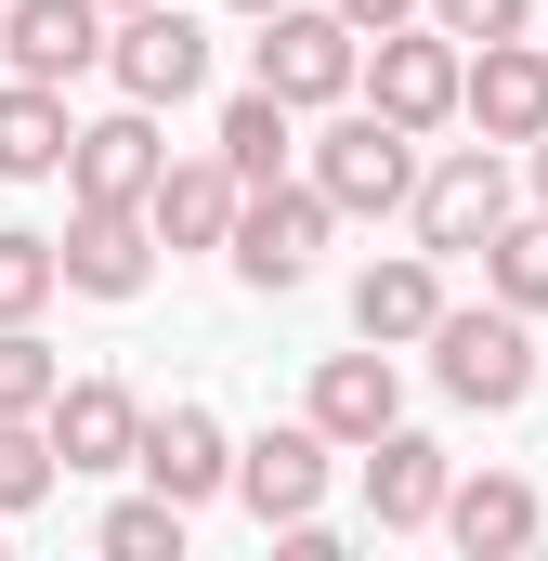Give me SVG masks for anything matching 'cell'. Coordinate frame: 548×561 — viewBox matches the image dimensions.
Returning a JSON list of instances; mask_svg holds the SVG:
<instances>
[{
	"label": "cell",
	"mask_w": 548,
	"mask_h": 561,
	"mask_svg": "<svg viewBox=\"0 0 548 561\" xmlns=\"http://www.w3.org/2000/svg\"><path fill=\"white\" fill-rule=\"evenodd\" d=\"M0 536H13V523H0Z\"/></svg>",
	"instance_id": "1f68e13d"
},
{
	"label": "cell",
	"mask_w": 548,
	"mask_h": 561,
	"mask_svg": "<svg viewBox=\"0 0 548 561\" xmlns=\"http://www.w3.org/2000/svg\"><path fill=\"white\" fill-rule=\"evenodd\" d=\"M105 13H132V0H105Z\"/></svg>",
	"instance_id": "4dcf8cb0"
},
{
	"label": "cell",
	"mask_w": 548,
	"mask_h": 561,
	"mask_svg": "<svg viewBox=\"0 0 548 561\" xmlns=\"http://www.w3.org/2000/svg\"><path fill=\"white\" fill-rule=\"evenodd\" d=\"M53 300H66V275H53V236L0 222V327H39Z\"/></svg>",
	"instance_id": "603a6c76"
},
{
	"label": "cell",
	"mask_w": 548,
	"mask_h": 561,
	"mask_svg": "<svg viewBox=\"0 0 548 561\" xmlns=\"http://www.w3.org/2000/svg\"><path fill=\"white\" fill-rule=\"evenodd\" d=\"M536 53H548V39H536Z\"/></svg>",
	"instance_id": "d6a6232c"
},
{
	"label": "cell",
	"mask_w": 548,
	"mask_h": 561,
	"mask_svg": "<svg viewBox=\"0 0 548 561\" xmlns=\"http://www.w3.org/2000/svg\"><path fill=\"white\" fill-rule=\"evenodd\" d=\"M431 313H444V262H431V249H392V262L353 275V340H379V353L431 340Z\"/></svg>",
	"instance_id": "d6986e66"
},
{
	"label": "cell",
	"mask_w": 548,
	"mask_h": 561,
	"mask_svg": "<svg viewBox=\"0 0 548 561\" xmlns=\"http://www.w3.org/2000/svg\"><path fill=\"white\" fill-rule=\"evenodd\" d=\"M53 379H66V353H53L39 327H0V419H39Z\"/></svg>",
	"instance_id": "d4e9b609"
},
{
	"label": "cell",
	"mask_w": 548,
	"mask_h": 561,
	"mask_svg": "<svg viewBox=\"0 0 548 561\" xmlns=\"http://www.w3.org/2000/svg\"><path fill=\"white\" fill-rule=\"evenodd\" d=\"M132 470L170 496V510H209L222 483H236V431L209 419V405H144V431H132Z\"/></svg>",
	"instance_id": "9c48e42d"
},
{
	"label": "cell",
	"mask_w": 548,
	"mask_h": 561,
	"mask_svg": "<svg viewBox=\"0 0 548 561\" xmlns=\"http://www.w3.org/2000/svg\"><path fill=\"white\" fill-rule=\"evenodd\" d=\"M431 523H444L470 561H510V549H536V523H548V510H536V483H523V470H457Z\"/></svg>",
	"instance_id": "ac0fdd59"
},
{
	"label": "cell",
	"mask_w": 548,
	"mask_h": 561,
	"mask_svg": "<svg viewBox=\"0 0 548 561\" xmlns=\"http://www.w3.org/2000/svg\"><path fill=\"white\" fill-rule=\"evenodd\" d=\"M431 379H444V405L510 419V405L536 392V313H510V300H444V313H431Z\"/></svg>",
	"instance_id": "6da1fadb"
},
{
	"label": "cell",
	"mask_w": 548,
	"mask_h": 561,
	"mask_svg": "<svg viewBox=\"0 0 548 561\" xmlns=\"http://www.w3.org/2000/svg\"><path fill=\"white\" fill-rule=\"evenodd\" d=\"M209 157H222V170H236V183H274V170H287V157H300V118H287V105H274L262 79H249V92H236V105H222V131H209Z\"/></svg>",
	"instance_id": "44dd1931"
},
{
	"label": "cell",
	"mask_w": 548,
	"mask_h": 561,
	"mask_svg": "<svg viewBox=\"0 0 548 561\" xmlns=\"http://www.w3.org/2000/svg\"><path fill=\"white\" fill-rule=\"evenodd\" d=\"M0 66L13 79H92L105 66V0H0Z\"/></svg>",
	"instance_id": "5bb4252c"
},
{
	"label": "cell",
	"mask_w": 548,
	"mask_h": 561,
	"mask_svg": "<svg viewBox=\"0 0 548 561\" xmlns=\"http://www.w3.org/2000/svg\"><path fill=\"white\" fill-rule=\"evenodd\" d=\"M105 79H118L132 105H183V92H209V26H196L183 0H132V13H105Z\"/></svg>",
	"instance_id": "8992f818"
},
{
	"label": "cell",
	"mask_w": 548,
	"mask_h": 561,
	"mask_svg": "<svg viewBox=\"0 0 548 561\" xmlns=\"http://www.w3.org/2000/svg\"><path fill=\"white\" fill-rule=\"evenodd\" d=\"M66 92L53 79H13L0 66V183H66Z\"/></svg>",
	"instance_id": "ffe728a7"
},
{
	"label": "cell",
	"mask_w": 548,
	"mask_h": 561,
	"mask_svg": "<svg viewBox=\"0 0 548 561\" xmlns=\"http://www.w3.org/2000/svg\"><path fill=\"white\" fill-rule=\"evenodd\" d=\"M327 457H340V444H327V431L313 419H287V431H249V444H236V483H222V496H249V523H313V510H327Z\"/></svg>",
	"instance_id": "30bf717a"
},
{
	"label": "cell",
	"mask_w": 548,
	"mask_h": 561,
	"mask_svg": "<svg viewBox=\"0 0 548 561\" xmlns=\"http://www.w3.org/2000/svg\"><path fill=\"white\" fill-rule=\"evenodd\" d=\"M236 196H249V183H236L222 157H157L144 236H157V249H222V236H236Z\"/></svg>",
	"instance_id": "2e32d148"
},
{
	"label": "cell",
	"mask_w": 548,
	"mask_h": 561,
	"mask_svg": "<svg viewBox=\"0 0 548 561\" xmlns=\"http://www.w3.org/2000/svg\"><path fill=\"white\" fill-rule=\"evenodd\" d=\"M327 222H340V209H327L313 183H287V170H274V183H249V196H236V236H222V262H236V287H262V300H287V287L313 275Z\"/></svg>",
	"instance_id": "5b68a950"
},
{
	"label": "cell",
	"mask_w": 548,
	"mask_h": 561,
	"mask_svg": "<svg viewBox=\"0 0 548 561\" xmlns=\"http://www.w3.org/2000/svg\"><path fill=\"white\" fill-rule=\"evenodd\" d=\"M262 39H249V79H262L287 118H313V105H340L353 92V66H366V26H340L327 0H274V13H249Z\"/></svg>",
	"instance_id": "277c9868"
},
{
	"label": "cell",
	"mask_w": 548,
	"mask_h": 561,
	"mask_svg": "<svg viewBox=\"0 0 548 561\" xmlns=\"http://www.w3.org/2000/svg\"><path fill=\"white\" fill-rule=\"evenodd\" d=\"M418 13H431L457 53H470V39H523V26H536V0H418Z\"/></svg>",
	"instance_id": "4316f807"
},
{
	"label": "cell",
	"mask_w": 548,
	"mask_h": 561,
	"mask_svg": "<svg viewBox=\"0 0 548 561\" xmlns=\"http://www.w3.org/2000/svg\"><path fill=\"white\" fill-rule=\"evenodd\" d=\"M53 275L79 287V300H144V287H157V236H144V209H66Z\"/></svg>",
	"instance_id": "9a60e30c"
},
{
	"label": "cell",
	"mask_w": 548,
	"mask_h": 561,
	"mask_svg": "<svg viewBox=\"0 0 548 561\" xmlns=\"http://www.w3.org/2000/svg\"><path fill=\"white\" fill-rule=\"evenodd\" d=\"M457 118H470L483 144H510V157L548 131V53H536V26H523V39H470V53H457Z\"/></svg>",
	"instance_id": "ba28073f"
},
{
	"label": "cell",
	"mask_w": 548,
	"mask_h": 561,
	"mask_svg": "<svg viewBox=\"0 0 548 561\" xmlns=\"http://www.w3.org/2000/svg\"><path fill=\"white\" fill-rule=\"evenodd\" d=\"M66 470H53V444H39V419H0V523H26L39 496H53Z\"/></svg>",
	"instance_id": "484cf974"
},
{
	"label": "cell",
	"mask_w": 548,
	"mask_h": 561,
	"mask_svg": "<svg viewBox=\"0 0 548 561\" xmlns=\"http://www.w3.org/2000/svg\"><path fill=\"white\" fill-rule=\"evenodd\" d=\"M470 262H483V300H510V313H548V209H510V222H496Z\"/></svg>",
	"instance_id": "7402d4cb"
},
{
	"label": "cell",
	"mask_w": 548,
	"mask_h": 561,
	"mask_svg": "<svg viewBox=\"0 0 548 561\" xmlns=\"http://www.w3.org/2000/svg\"><path fill=\"white\" fill-rule=\"evenodd\" d=\"M353 457H366V523H379V536H431V510H444L457 457H444L431 431H406V419H392V431H366Z\"/></svg>",
	"instance_id": "7c38bea8"
},
{
	"label": "cell",
	"mask_w": 548,
	"mask_h": 561,
	"mask_svg": "<svg viewBox=\"0 0 548 561\" xmlns=\"http://www.w3.org/2000/svg\"><path fill=\"white\" fill-rule=\"evenodd\" d=\"M132 431H144V405L118 392V379H53V405H39V444H53V470H79V483L132 470Z\"/></svg>",
	"instance_id": "4fadbf2b"
},
{
	"label": "cell",
	"mask_w": 548,
	"mask_h": 561,
	"mask_svg": "<svg viewBox=\"0 0 548 561\" xmlns=\"http://www.w3.org/2000/svg\"><path fill=\"white\" fill-rule=\"evenodd\" d=\"M523 196H536V209H548V131L523 144Z\"/></svg>",
	"instance_id": "f1b7e54d"
},
{
	"label": "cell",
	"mask_w": 548,
	"mask_h": 561,
	"mask_svg": "<svg viewBox=\"0 0 548 561\" xmlns=\"http://www.w3.org/2000/svg\"><path fill=\"white\" fill-rule=\"evenodd\" d=\"M327 13H340V26H366V39H379V26H406L418 0H327Z\"/></svg>",
	"instance_id": "83f0119b"
},
{
	"label": "cell",
	"mask_w": 548,
	"mask_h": 561,
	"mask_svg": "<svg viewBox=\"0 0 548 561\" xmlns=\"http://www.w3.org/2000/svg\"><path fill=\"white\" fill-rule=\"evenodd\" d=\"M300 183H313L340 222H392V209H406V183H418V131L340 92V105H327V131H313V170H300Z\"/></svg>",
	"instance_id": "7a4b0ae2"
},
{
	"label": "cell",
	"mask_w": 548,
	"mask_h": 561,
	"mask_svg": "<svg viewBox=\"0 0 548 561\" xmlns=\"http://www.w3.org/2000/svg\"><path fill=\"white\" fill-rule=\"evenodd\" d=\"M157 105L118 92V118H92V131H66V196L79 209H144V183H157Z\"/></svg>",
	"instance_id": "8fae6325"
},
{
	"label": "cell",
	"mask_w": 548,
	"mask_h": 561,
	"mask_svg": "<svg viewBox=\"0 0 548 561\" xmlns=\"http://www.w3.org/2000/svg\"><path fill=\"white\" fill-rule=\"evenodd\" d=\"M510 209H523L510 144H444V157L406 183V222H418V249H431V262H470V249H483Z\"/></svg>",
	"instance_id": "3957f363"
},
{
	"label": "cell",
	"mask_w": 548,
	"mask_h": 561,
	"mask_svg": "<svg viewBox=\"0 0 548 561\" xmlns=\"http://www.w3.org/2000/svg\"><path fill=\"white\" fill-rule=\"evenodd\" d=\"M183 523H196V510H170V496L144 483V496L105 510V561H183Z\"/></svg>",
	"instance_id": "cb8c5ba5"
},
{
	"label": "cell",
	"mask_w": 548,
	"mask_h": 561,
	"mask_svg": "<svg viewBox=\"0 0 548 561\" xmlns=\"http://www.w3.org/2000/svg\"><path fill=\"white\" fill-rule=\"evenodd\" d=\"M353 92H366L379 118H406V131H444V118H457V39H444L431 13L379 26V39H366V66H353Z\"/></svg>",
	"instance_id": "52a82bcc"
},
{
	"label": "cell",
	"mask_w": 548,
	"mask_h": 561,
	"mask_svg": "<svg viewBox=\"0 0 548 561\" xmlns=\"http://www.w3.org/2000/svg\"><path fill=\"white\" fill-rule=\"evenodd\" d=\"M300 419L327 431V444H366V431H392L406 419V366L366 340V353H327L313 366V392H300Z\"/></svg>",
	"instance_id": "e0dca14e"
},
{
	"label": "cell",
	"mask_w": 548,
	"mask_h": 561,
	"mask_svg": "<svg viewBox=\"0 0 548 561\" xmlns=\"http://www.w3.org/2000/svg\"><path fill=\"white\" fill-rule=\"evenodd\" d=\"M222 13H274V0H222Z\"/></svg>",
	"instance_id": "f546056e"
}]
</instances>
